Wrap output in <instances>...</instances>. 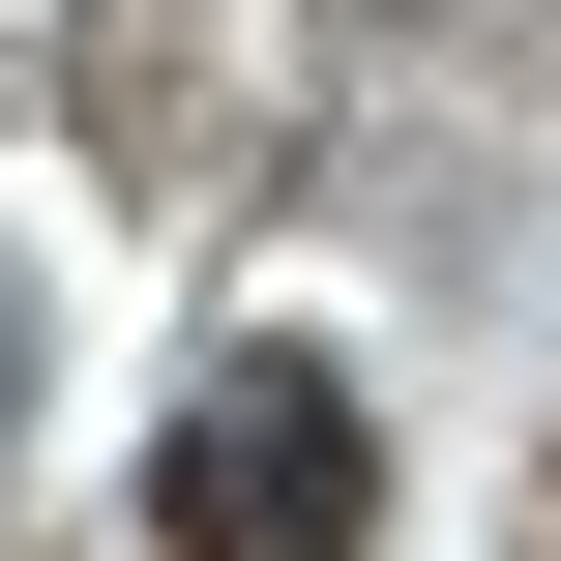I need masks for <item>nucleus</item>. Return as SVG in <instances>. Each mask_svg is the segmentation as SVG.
Returning <instances> with one entry per match:
<instances>
[{
    "instance_id": "1",
    "label": "nucleus",
    "mask_w": 561,
    "mask_h": 561,
    "mask_svg": "<svg viewBox=\"0 0 561 561\" xmlns=\"http://www.w3.org/2000/svg\"><path fill=\"white\" fill-rule=\"evenodd\" d=\"M355 503H385V444H355L325 355H207L178 444H148V533H178V561H325Z\"/></svg>"
}]
</instances>
